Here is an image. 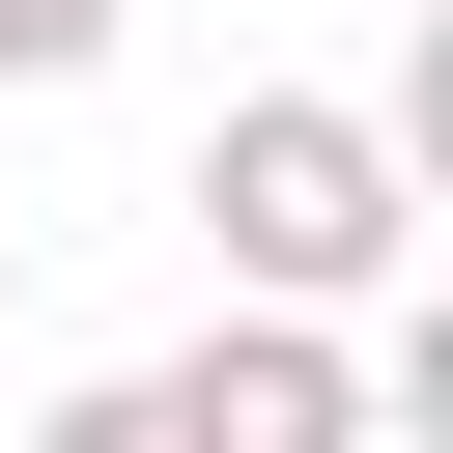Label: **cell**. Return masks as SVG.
<instances>
[{
    "label": "cell",
    "instance_id": "6da1fadb",
    "mask_svg": "<svg viewBox=\"0 0 453 453\" xmlns=\"http://www.w3.org/2000/svg\"><path fill=\"white\" fill-rule=\"evenodd\" d=\"M198 226H226L255 311H396V283H425V170H396V113H340V85H226V113H198Z\"/></svg>",
    "mask_w": 453,
    "mask_h": 453
},
{
    "label": "cell",
    "instance_id": "7a4b0ae2",
    "mask_svg": "<svg viewBox=\"0 0 453 453\" xmlns=\"http://www.w3.org/2000/svg\"><path fill=\"white\" fill-rule=\"evenodd\" d=\"M142 425H170V453H368V311H255V283H226V311L142 368Z\"/></svg>",
    "mask_w": 453,
    "mask_h": 453
},
{
    "label": "cell",
    "instance_id": "3957f363",
    "mask_svg": "<svg viewBox=\"0 0 453 453\" xmlns=\"http://www.w3.org/2000/svg\"><path fill=\"white\" fill-rule=\"evenodd\" d=\"M113 57V0H0V85H85Z\"/></svg>",
    "mask_w": 453,
    "mask_h": 453
},
{
    "label": "cell",
    "instance_id": "277c9868",
    "mask_svg": "<svg viewBox=\"0 0 453 453\" xmlns=\"http://www.w3.org/2000/svg\"><path fill=\"white\" fill-rule=\"evenodd\" d=\"M28 453H170V425H142V368H85V396H57Z\"/></svg>",
    "mask_w": 453,
    "mask_h": 453
},
{
    "label": "cell",
    "instance_id": "5b68a950",
    "mask_svg": "<svg viewBox=\"0 0 453 453\" xmlns=\"http://www.w3.org/2000/svg\"><path fill=\"white\" fill-rule=\"evenodd\" d=\"M0 311H28V226H0Z\"/></svg>",
    "mask_w": 453,
    "mask_h": 453
}]
</instances>
